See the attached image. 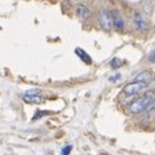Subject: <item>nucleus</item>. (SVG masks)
<instances>
[{
    "label": "nucleus",
    "instance_id": "obj_1",
    "mask_svg": "<svg viewBox=\"0 0 155 155\" xmlns=\"http://www.w3.org/2000/svg\"><path fill=\"white\" fill-rule=\"evenodd\" d=\"M150 101H151V97H150L149 94L140 97V98L134 100L133 102L130 104L129 111H130L132 114H140V113H142V111L146 110L147 105L150 104Z\"/></svg>",
    "mask_w": 155,
    "mask_h": 155
},
{
    "label": "nucleus",
    "instance_id": "obj_2",
    "mask_svg": "<svg viewBox=\"0 0 155 155\" xmlns=\"http://www.w3.org/2000/svg\"><path fill=\"white\" fill-rule=\"evenodd\" d=\"M149 84L146 83H141V81H132V83L127 84L123 88V93L127 96H136L138 93H141L142 91L146 89V87Z\"/></svg>",
    "mask_w": 155,
    "mask_h": 155
},
{
    "label": "nucleus",
    "instance_id": "obj_3",
    "mask_svg": "<svg viewBox=\"0 0 155 155\" xmlns=\"http://www.w3.org/2000/svg\"><path fill=\"white\" fill-rule=\"evenodd\" d=\"M100 26L104 28L105 31H110L113 28V14H111L107 9H102L98 16Z\"/></svg>",
    "mask_w": 155,
    "mask_h": 155
},
{
    "label": "nucleus",
    "instance_id": "obj_4",
    "mask_svg": "<svg viewBox=\"0 0 155 155\" xmlns=\"http://www.w3.org/2000/svg\"><path fill=\"white\" fill-rule=\"evenodd\" d=\"M133 25L138 31H147L150 28L149 19L141 13H136L133 16Z\"/></svg>",
    "mask_w": 155,
    "mask_h": 155
},
{
    "label": "nucleus",
    "instance_id": "obj_5",
    "mask_svg": "<svg viewBox=\"0 0 155 155\" xmlns=\"http://www.w3.org/2000/svg\"><path fill=\"white\" fill-rule=\"evenodd\" d=\"M22 100L28 105H40L44 102V98L38 93V91H30L22 96Z\"/></svg>",
    "mask_w": 155,
    "mask_h": 155
},
{
    "label": "nucleus",
    "instance_id": "obj_6",
    "mask_svg": "<svg viewBox=\"0 0 155 155\" xmlns=\"http://www.w3.org/2000/svg\"><path fill=\"white\" fill-rule=\"evenodd\" d=\"M153 80H154V75L151 71H142L133 79V81H141V83H146V84H150Z\"/></svg>",
    "mask_w": 155,
    "mask_h": 155
},
{
    "label": "nucleus",
    "instance_id": "obj_7",
    "mask_svg": "<svg viewBox=\"0 0 155 155\" xmlns=\"http://www.w3.org/2000/svg\"><path fill=\"white\" fill-rule=\"evenodd\" d=\"M113 26L116 30H123L124 28V18L118 11H115L113 13Z\"/></svg>",
    "mask_w": 155,
    "mask_h": 155
},
{
    "label": "nucleus",
    "instance_id": "obj_8",
    "mask_svg": "<svg viewBox=\"0 0 155 155\" xmlns=\"http://www.w3.org/2000/svg\"><path fill=\"white\" fill-rule=\"evenodd\" d=\"M76 14L80 19H87L91 16V11L85 5H83V4H79V5L76 7Z\"/></svg>",
    "mask_w": 155,
    "mask_h": 155
},
{
    "label": "nucleus",
    "instance_id": "obj_9",
    "mask_svg": "<svg viewBox=\"0 0 155 155\" xmlns=\"http://www.w3.org/2000/svg\"><path fill=\"white\" fill-rule=\"evenodd\" d=\"M110 65L113 69H119V67H122L124 65V61L123 60H120V58H113L110 62Z\"/></svg>",
    "mask_w": 155,
    "mask_h": 155
},
{
    "label": "nucleus",
    "instance_id": "obj_10",
    "mask_svg": "<svg viewBox=\"0 0 155 155\" xmlns=\"http://www.w3.org/2000/svg\"><path fill=\"white\" fill-rule=\"evenodd\" d=\"M76 54H79L80 56V58L81 60H85L87 61V64H91V57L88 56V54H85V52L84 51H81L80 48H76Z\"/></svg>",
    "mask_w": 155,
    "mask_h": 155
},
{
    "label": "nucleus",
    "instance_id": "obj_11",
    "mask_svg": "<svg viewBox=\"0 0 155 155\" xmlns=\"http://www.w3.org/2000/svg\"><path fill=\"white\" fill-rule=\"evenodd\" d=\"M155 110V98L150 101V104L147 105V107H146V111H154Z\"/></svg>",
    "mask_w": 155,
    "mask_h": 155
},
{
    "label": "nucleus",
    "instance_id": "obj_12",
    "mask_svg": "<svg viewBox=\"0 0 155 155\" xmlns=\"http://www.w3.org/2000/svg\"><path fill=\"white\" fill-rule=\"evenodd\" d=\"M71 146H66V147H64V149H62V154H64V155H67V154H69L70 151H71Z\"/></svg>",
    "mask_w": 155,
    "mask_h": 155
},
{
    "label": "nucleus",
    "instance_id": "obj_13",
    "mask_svg": "<svg viewBox=\"0 0 155 155\" xmlns=\"http://www.w3.org/2000/svg\"><path fill=\"white\" fill-rule=\"evenodd\" d=\"M149 60L151 61V62H155V51H153V52L149 54Z\"/></svg>",
    "mask_w": 155,
    "mask_h": 155
},
{
    "label": "nucleus",
    "instance_id": "obj_14",
    "mask_svg": "<svg viewBox=\"0 0 155 155\" xmlns=\"http://www.w3.org/2000/svg\"><path fill=\"white\" fill-rule=\"evenodd\" d=\"M120 78V75H116V76H111L110 78V81H115V80H118Z\"/></svg>",
    "mask_w": 155,
    "mask_h": 155
}]
</instances>
